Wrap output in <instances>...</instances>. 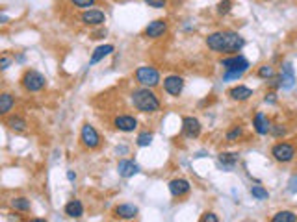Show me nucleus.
<instances>
[{"label":"nucleus","instance_id":"obj_1","mask_svg":"<svg viewBox=\"0 0 297 222\" xmlns=\"http://www.w3.org/2000/svg\"><path fill=\"white\" fill-rule=\"evenodd\" d=\"M244 44V37L236 32H215L206 37V46L214 52H238Z\"/></svg>","mask_w":297,"mask_h":222},{"label":"nucleus","instance_id":"obj_2","mask_svg":"<svg viewBox=\"0 0 297 222\" xmlns=\"http://www.w3.org/2000/svg\"><path fill=\"white\" fill-rule=\"evenodd\" d=\"M132 104L141 113H156L160 109L158 96L150 91V87H141L132 93Z\"/></svg>","mask_w":297,"mask_h":222},{"label":"nucleus","instance_id":"obj_3","mask_svg":"<svg viewBox=\"0 0 297 222\" xmlns=\"http://www.w3.org/2000/svg\"><path fill=\"white\" fill-rule=\"evenodd\" d=\"M21 85L24 91L28 93H37L47 85V78L37 71H26L21 78Z\"/></svg>","mask_w":297,"mask_h":222},{"label":"nucleus","instance_id":"obj_4","mask_svg":"<svg viewBox=\"0 0 297 222\" xmlns=\"http://www.w3.org/2000/svg\"><path fill=\"white\" fill-rule=\"evenodd\" d=\"M136 80L138 84H141L143 87H156L160 84V73L154 69V67H148V65H143L136 71Z\"/></svg>","mask_w":297,"mask_h":222},{"label":"nucleus","instance_id":"obj_5","mask_svg":"<svg viewBox=\"0 0 297 222\" xmlns=\"http://www.w3.org/2000/svg\"><path fill=\"white\" fill-rule=\"evenodd\" d=\"M221 67L225 71H231V73H242L244 74L251 65L245 59L244 56H231V58H225L221 59Z\"/></svg>","mask_w":297,"mask_h":222},{"label":"nucleus","instance_id":"obj_6","mask_svg":"<svg viewBox=\"0 0 297 222\" xmlns=\"http://www.w3.org/2000/svg\"><path fill=\"white\" fill-rule=\"evenodd\" d=\"M271 156L277 161H280V163H288V161H292L294 156H296V148L292 147L290 143H279V145H275V147L271 148Z\"/></svg>","mask_w":297,"mask_h":222},{"label":"nucleus","instance_id":"obj_7","mask_svg":"<svg viewBox=\"0 0 297 222\" xmlns=\"http://www.w3.org/2000/svg\"><path fill=\"white\" fill-rule=\"evenodd\" d=\"M80 141H82V145L85 148H89V150H93L100 145V137H99V133H97V130L91 124H84L82 126V132H80Z\"/></svg>","mask_w":297,"mask_h":222},{"label":"nucleus","instance_id":"obj_8","mask_svg":"<svg viewBox=\"0 0 297 222\" xmlns=\"http://www.w3.org/2000/svg\"><path fill=\"white\" fill-rule=\"evenodd\" d=\"M182 133L188 139H197L201 133V122L195 117H184L182 120Z\"/></svg>","mask_w":297,"mask_h":222},{"label":"nucleus","instance_id":"obj_9","mask_svg":"<svg viewBox=\"0 0 297 222\" xmlns=\"http://www.w3.org/2000/svg\"><path fill=\"white\" fill-rule=\"evenodd\" d=\"M191 185L188 180H184V178H177V180H171L169 181V192L175 196V198H182V196H186L188 192H190Z\"/></svg>","mask_w":297,"mask_h":222},{"label":"nucleus","instance_id":"obj_10","mask_svg":"<svg viewBox=\"0 0 297 222\" xmlns=\"http://www.w3.org/2000/svg\"><path fill=\"white\" fill-rule=\"evenodd\" d=\"M165 32H167V21H162V19L148 22L147 28H145V35H147L148 39H158Z\"/></svg>","mask_w":297,"mask_h":222},{"label":"nucleus","instance_id":"obj_11","mask_svg":"<svg viewBox=\"0 0 297 222\" xmlns=\"http://www.w3.org/2000/svg\"><path fill=\"white\" fill-rule=\"evenodd\" d=\"M164 89L171 96H179L182 93V89H184V80L181 76H167L164 80Z\"/></svg>","mask_w":297,"mask_h":222},{"label":"nucleus","instance_id":"obj_12","mask_svg":"<svg viewBox=\"0 0 297 222\" xmlns=\"http://www.w3.org/2000/svg\"><path fill=\"white\" fill-rule=\"evenodd\" d=\"M296 85V74H294V67L292 63H284L280 69V87L290 91Z\"/></svg>","mask_w":297,"mask_h":222},{"label":"nucleus","instance_id":"obj_13","mask_svg":"<svg viewBox=\"0 0 297 222\" xmlns=\"http://www.w3.org/2000/svg\"><path fill=\"white\" fill-rule=\"evenodd\" d=\"M114 126L119 132H134L138 128V120L132 115H119L114 118Z\"/></svg>","mask_w":297,"mask_h":222},{"label":"nucleus","instance_id":"obj_14","mask_svg":"<svg viewBox=\"0 0 297 222\" xmlns=\"http://www.w3.org/2000/svg\"><path fill=\"white\" fill-rule=\"evenodd\" d=\"M106 21V15L99 10H89L82 13V22L85 26H100Z\"/></svg>","mask_w":297,"mask_h":222},{"label":"nucleus","instance_id":"obj_15","mask_svg":"<svg viewBox=\"0 0 297 222\" xmlns=\"http://www.w3.org/2000/svg\"><path fill=\"white\" fill-rule=\"evenodd\" d=\"M117 172H119V176H123V178H132L134 174H138L139 172V165L138 163H134V161H130V159H121L119 165H117Z\"/></svg>","mask_w":297,"mask_h":222},{"label":"nucleus","instance_id":"obj_16","mask_svg":"<svg viewBox=\"0 0 297 222\" xmlns=\"http://www.w3.org/2000/svg\"><path fill=\"white\" fill-rule=\"evenodd\" d=\"M253 126H255V132L258 135H265L269 130H271V124H269V120H267V117L264 113H256L255 118H253Z\"/></svg>","mask_w":297,"mask_h":222},{"label":"nucleus","instance_id":"obj_17","mask_svg":"<svg viewBox=\"0 0 297 222\" xmlns=\"http://www.w3.org/2000/svg\"><path fill=\"white\" fill-rule=\"evenodd\" d=\"M116 215L119 219H125V221H130L134 217H138V207L132 206V204H121L116 207Z\"/></svg>","mask_w":297,"mask_h":222},{"label":"nucleus","instance_id":"obj_18","mask_svg":"<svg viewBox=\"0 0 297 222\" xmlns=\"http://www.w3.org/2000/svg\"><path fill=\"white\" fill-rule=\"evenodd\" d=\"M229 96H231L232 100L244 102V100H247V98L253 96V89H249V87H245V85H238V87H232V89L229 91Z\"/></svg>","mask_w":297,"mask_h":222},{"label":"nucleus","instance_id":"obj_19","mask_svg":"<svg viewBox=\"0 0 297 222\" xmlns=\"http://www.w3.org/2000/svg\"><path fill=\"white\" fill-rule=\"evenodd\" d=\"M114 52V44H102V46H97L95 52L91 54V59H89V65H95L99 63L100 59H104L106 56Z\"/></svg>","mask_w":297,"mask_h":222},{"label":"nucleus","instance_id":"obj_20","mask_svg":"<svg viewBox=\"0 0 297 222\" xmlns=\"http://www.w3.org/2000/svg\"><path fill=\"white\" fill-rule=\"evenodd\" d=\"M65 215L71 219H80L84 215V206L80 200H71L65 206Z\"/></svg>","mask_w":297,"mask_h":222},{"label":"nucleus","instance_id":"obj_21","mask_svg":"<svg viewBox=\"0 0 297 222\" xmlns=\"http://www.w3.org/2000/svg\"><path fill=\"white\" fill-rule=\"evenodd\" d=\"M6 126L10 128V130H13V132H24L28 124H26V120L21 118V117H8L6 118Z\"/></svg>","mask_w":297,"mask_h":222},{"label":"nucleus","instance_id":"obj_22","mask_svg":"<svg viewBox=\"0 0 297 222\" xmlns=\"http://www.w3.org/2000/svg\"><path fill=\"white\" fill-rule=\"evenodd\" d=\"M13 106H15L13 96H11L10 93H2V95H0V113H2V115H8Z\"/></svg>","mask_w":297,"mask_h":222},{"label":"nucleus","instance_id":"obj_23","mask_svg":"<svg viewBox=\"0 0 297 222\" xmlns=\"http://www.w3.org/2000/svg\"><path fill=\"white\" fill-rule=\"evenodd\" d=\"M11 207H13L15 211H30V200H28V198H22V196L13 198V200H11Z\"/></svg>","mask_w":297,"mask_h":222},{"label":"nucleus","instance_id":"obj_24","mask_svg":"<svg viewBox=\"0 0 297 222\" xmlns=\"http://www.w3.org/2000/svg\"><path fill=\"white\" fill-rule=\"evenodd\" d=\"M273 222H296L297 221V215L296 213H292V211H279L271 219Z\"/></svg>","mask_w":297,"mask_h":222},{"label":"nucleus","instance_id":"obj_25","mask_svg":"<svg viewBox=\"0 0 297 222\" xmlns=\"http://www.w3.org/2000/svg\"><path fill=\"white\" fill-rule=\"evenodd\" d=\"M219 163H223L229 169H232L234 165L238 163V154H219Z\"/></svg>","mask_w":297,"mask_h":222},{"label":"nucleus","instance_id":"obj_26","mask_svg":"<svg viewBox=\"0 0 297 222\" xmlns=\"http://www.w3.org/2000/svg\"><path fill=\"white\" fill-rule=\"evenodd\" d=\"M251 194L255 196L256 200H267V198H269V192H267L262 185H253V187H251Z\"/></svg>","mask_w":297,"mask_h":222},{"label":"nucleus","instance_id":"obj_27","mask_svg":"<svg viewBox=\"0 0 297 222\" xmlns=\"http://www.w3.org/2000/svg\"><path fill=\"white\" fill-rule=\"evenodd\" d=\"M258 76H260V78H273V76H275V71H273L271 65H262V67L258 69Z\"/></svg>","mask_w":297,"mask_h":222},{"label":"nucleus","instance_id":"obj_28","mask_svg":"<svg viewBox=\"0 0 297 222\" xmlns=\"http://www.w3.org/2000/svg\"><path fill=\"white\" fill-rule=\"evenodd\" d=\"M232 8V0H221L219 4H217V13L219 15H227L229 11Z\"/></svg>","mask_w":297,"mask_h":222},{"label":"nucleus","instance_id":"obj_29","mask_svg":"<svg viewBox=\"0 0 297 222\" xmlns=\"http://www.w3.org/2000/svg\"><path fill=\"white\" fill-rule=\"evenodd\" d=\"M150 141H152V133L143 132V133H139V135H138V147H148V145H150Z\"/></svg>","mask_w":297,"mask_h":222},{"label":"nucleus","instance_id":"obj_30","mask_svg":"<svg viewBox=\"0 0 297 222\" xmlns=\"http://www.w3.org/2000/svg\"><path fill=\"white\" fill-rule=\"evenodd\" d=\"M242 133H244V130H242V128H240V126H234L232 130H231V132L227 133V141H231V143H234L236 139L242 137Z\"/></svg>","mask_w":297,"mask_h":222},{"label":"nucleus","instance_id":"obj_31","mask_svg":"<svg viewBox=\"0 0 297 222\" xmlns=\"http://www.w3.org/2000/svg\"><path fill=\"white\" fill-rule=\"evenodd\" d=\"M145 4H147L148 8L162 10V8H165V6H167V0H145Z\"/></svg>","mask_w":297,"mask_h":222},{"label":"nucleus","instance_id":"obj_32","mask_svg":"<svg viewBox=\"0 0 297 222\" xmlns=\"http://www.w3.org/2000/svg\"><path fill=\"white\" fill-rule=\"evenodd\" d=\"M71 4H74L76 8H91L95 0H71Z\"/></svg>","mask_w":297,"mask_h":222},{"label":"nucleus","instance_id":"obj_33","mask_svg":"<svg viewBox=\"0 0 297 222\" xmlns=\"http://www.w3.org/2000/svg\"><path fill=\"white\" fill-rule=\"evenodd\" d=\"M288 191H290L292 194H297V174L288 181Z\"/></svg>","mask_w":297,"mask_h":222},{"label":"nucleus","instance_id":"obj_34","mask_svg":"<svg viewBox=\"0 0 297 222\" xmlns=\"http://www.w3.org/2000/svg\"><path fill=\"white\" fill-rule=\"evenodd\" d=\"M269 132H273V135H275V137H280V135H284V133H286V128L275 126V128H271Z\"/></svg>","mask_w":297,"mask_h":222},{"label":"nucleus","instance_id":"obj_35","mask_svg":"<svg viewBox=\"0 0 297 222\" xmlns=\"http://www.w3.org/2000/svg\"><path fill=\"white\" fill-rule=\"evenodd\" d=\"M202 222H217L219 219L215 217V213H204V217L201 219Z\"/></svg>","mask_w":297,"mask_h":222},{"label":"nucleus","instance_id":"obj_36","mask_svg":"<svg viewBox=\"0 0 297 222\" xmlns=\"http://www.w3.org/2000/svg\"><path fill=\"white\" fill-rule=\"evenodd\" d=\"M11 63V59L8 58V56H2V61H0V65H2V69H8Z\"/></svg>","mask_w":297,"mask_h":222},{"label":"nucleus","instance_id":"obj_37","mask_svg":"<svg viewBox=\"0 0 297 222\" xmlns=\"http://www.w3.org/2000/svg\"><path fill=\"white\" fill-rule=\"evenodd\" d=\"M67 180H69V181H74V180H76V174H74L73 170H69V172H67Z\"/></svg>","mask_w":297,"mask_h":222}]
</instances>
